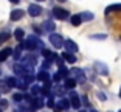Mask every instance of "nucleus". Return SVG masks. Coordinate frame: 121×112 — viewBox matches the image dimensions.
I'll use <instances>...</instances> for the list:
<instances>
[{"label":"nucleus","mask_w":121,"mask_h":112,"mask_svg":"<svg viewBox=\"0 0 121 112\" xmlns=\"http://www.w3.org/2000/svg\"><path fill=\"white\" fill-rule=\"evenodd\" d=\"M59 72H60V75H62V78H68V76H70V70L68 69H65V67H60L59 69Z\"/></svg>","instance_id":"cd10ccee"},{"label":"nucleus","mask_w":121,"mask_h":112,"mask_svg":"<svg viewBox=\"0 0 121 112\" xmlns=\"http://www.w3.org/2000/svg\"><path fill=\"white\" fill-rule=\"evenodd\" d=\"M28 14L31 16V17H37V16L42 14V8H40L39 5H30L28 6Z\"/></svg>","instance_id":"9d476101"},{"label":"nucleus","mask_w":121,"mask_h":112,"mask_svg":"<svg viewBox=\"0 0 121 112\" xmlns=\"http://www.w3.org/2000/svg\"><path fill=\"white\" fill-rule=\"evenodd\" d=\"M13 100H14V103H19V104H20L22 100H25V97H23L22 94H14L13 95Z\"/></svg>","instance_id":"a878e982"},{"label":"nucleus","mask_w":121,"mask_h":112,"mask_svg":"<svg viewBox=\"0 0 121 112\" xmlns=\"http://www.w3.org/2000/svg\"><path fill=\"white\" fill-rule=\"evenodd\" d=\"M60 80H62V75H60V72L54 73V76H53V81H56V83H57V81H60Z\"/></svg>","instance_id":"2f4dec72"},{"label":"nucleus","mask_w":121,"mask_h":112,"mask_svg":"<svg viewBox=\"0 0 121 112\" xmlns=\"http://www.w3.org/2000/svg\"><path fill=\"white\" fill-rule=\"evenodd\" d=\"M37 2H43V0H37Z\"/></svg>","instance_id":"58836bf2"},{"label":"nucleus","mask_w":121,"mask_h":112,"mask_svg":"<svg viewBox=\"0 0 121 112\" xmlns=\"http://www.w3.org/2000/svg\"><path fill=\"white\" fill-rule=\"evenodd\" d=\"M54 22L53 20H45L43 22V27H42V30L43 31H47V33H53L54 31Z\"/></svg>","instance_id":"f8f14e48"},{"label":"nucleus","mask_w":121,"mask_h":112,"mask_svg":"<svg viewBox=\"0 0 121 112\" xmlns=\"http://www.w3.org/2000/svg\"><path fill=\"white\" fill-rule=\"evenodd\" d=\"M118 112H121V111H118Z\"/></svg>","instance_id":"a19ab883"},{"label":"nucleus","mask_w":121,"mask_h":112,"mask_svg":"<svg viewBox=\"0 0 121 112\" xmlns=\"http://www.w3.org/2000/svg\"><path fill=\"white\" fill-rule=\"evenodd\" d=\"M23 14H25V13H23L22 9H14V11H11V16H9V19H11L13 22H16V20H20V19L23 17Z\"/></svg>","instance_id":"9b49d317"},{"label":"nucleus","mask_w":121,"mask_h":112,"mask_svg":"<svg viewBox=\"0 0 121 112\" xmlns=\"http://www.w3.org/2000/svg\"><path fill=\"white\" fill-rule=\"evenodd\" d=\"M43 104H45V103H43L42 97H34V100H33V106L36 108V111H37V109H42Z\"/></svg>","instance_id":"6ab92c4d"},{"label":"nucleus","mask_w":121,"mask_h":112,"mask_svg":"<svg viewBox=\"0 0 121 112\" xmlns=\"http://www.w3.org/2000/svg\"><path fill=\"white\" fill-rule=\"evenodd\" d=\"M5 81L9 87H17V78H14V76H8V78H5Z\"/></svg>","instance_id":"5701e85b"},{"label":"nucleus","mask_w":121,"mask_h":112,"mask_svg":"<svg viewBox=\"0 0 121 112\" xmlns=\"http://www.w3.org/2000/svg\"><path fill=\"white\" fill-rule=\"evenodd\" d=\"M106 34H92V36H90V39H98V40H104V39H106Z\"/></svg>","instance_id":"7c9ffc66"},{"label":"nucleus","mask_w":121,"mask_h":112,"mask_svg":"<svg viewBox=\"0 0 121 112\" xmlns=\"http://www.w3.org/2000/svg\"><path fill=\"white\" fill-rule=\"evenodd\" d=\"M25 48L28 51H33V50H37V48H43V42L39 39L37 36H33V34H30L28 37H26L25 40Z\"/></svg>","instance_id":"f257e3e1"},{"label":"nucleus","mask_w":121,"mask_h":112,"mask_svg":"<svg viewBox=\"0 0 121 112\" xmlns=\"http://www.w3.org/2000/svg\"><path fill=\"white\" fill-rule=\"evenodd\" d=\"M112 11H121V5H112V6H107L106 8V13H112Z\"/></svg>","instance_id":"393cba45"},{"label":"nucleus","mask_w":121,"mask_h":112,"mask_svg":"<svg viewBox=\"0 0 121 112\" xmlns=\"http://www.w3.org/2000/svg\"><path fill=\"white\" fill-rule=\"evenodd\" d=\"M0 108H2V109L8 108V101H6V100H0Z\"/></svg>","instance_id":"473e14b6"},{"label":"nucleus","mask_w":121,"mask_h":112,"mask_svg":"<svg viewBox=\"0 0 121 112\" xmlns=\"http://www.w3.org/2000/svg\"><path fill=\"white\" fill-rule=\"evenodd\" d=\"M50 42L53 44V47L54 48H60V47H64V37L60 36V34H57V33H50Z\"/></svg>","instance_id":"f03ea898"},{"label":"nucleus","mask_w":121,"mask_h":112,"mask_svg":"<svg viewBox=\"0 0 121 112\" xmlns=\"http://www.w3.org/2000/svg\"><path fill=\"white\" fill-rule=\"evenodd\" d=\"M62 58H64V61H68L70 64H75V62H76L75 53H68V51H64V53H62Z\"/></svg>","instance_id":"dca6fc26"},{"label":"nucleus","mask_w":121,"mask_h":112,"mask_svg":"<svg viewBox=\"0 0 121 112\" xmlns=\"http://www.w3.org/2000/svg\"><path fill=\"white\" fill-rule=\"evenodd\" d=\"M14 37H16L17 40H22L23 37H25V31H23V30H20V28L14 30Z\"/></svg>","instance_id":"b1692460"},{"label":"nucleus","mask_w":121,"mask_h":112,"mask_svg":"<svg viewBox=\"0 0 121 112\" xmlns=\"http://www.w3.org/2000/svg\"><path fill=\"white\" fill-rule=\"evenodd\" d=\"M36 62H37V59H36V56H33V54H26L25 58H22V64L25 65L30 72H33V67L36 65Z\"/></svg>","instance_id":"7ed1b4c3"},{"label":"nucleus","mask_w":121,"mask_h":112,"mask_svg":"<svg viewBox=\"0 0 121 112\" xmlns=\"http://www.w3.org/2000/svg\"><path fill=\"white\" fill-rule=\"evenodd\" d=\"M70 73H73V78H75L76 81H78L79 84H82L84 81H86V75H84V70L81 69H71Z\"/></svg>","instance_id":"423d86ee"},{"label":"nucleus","mask_w":121,"mask_h":112,"mask_svg":"<svg viewBox=\"0 0 121 112\" xmlns=\"http://www.w3.org/2000/svg\"><path fill=\"white\" fill-rule=\"evenodd\" d=\"M50 62H51V61H48V59H45V61H43V65H42L43 70H47L48 67H50Z\"/></svg>","instance_id":"72a5a7b5"},{"label":"nucleus","mask_w":121,"mask_h":112,"mask_svg":"<svg viewBox=\"0 0 121 112\" xmlns=\"http://www.w3.org/2000/svg\"><path fill=\"white\" fill-rule=\"evenodd\" d=\"M0 112H2V108H0Z\"/></svg>","instance_id":"ea45409f"},{"label":"nucleus","mask_w":121,"mask_h":112,"mask_svg":"<svg viewBox=\"0 0 121 112\" xmlns=\"http://www.w3.org/2000/svg\"><path fill=\"white\" fill-rule=\"evenodd\" d=\"M120 97H121V89H120Z\"/></svg>","instance_id":"4c0bfd02"},{"label":"nucleus","mask_w":121,"mask_h":112,"mask_svg":"<svg viewBox=\"0 0 121 112\" xmlns=\"http://www.w3.org/2000/svg\"><path fill=\"white\" fill-rule=\"evenodd\" d=\"M70 22H71V25H73V27H79V25H81V22H82L81 14H75V16H71V17H70Z\"/></svg>","instance_id":"412c9836"},{"label":"nucleus","mask_w":121,"mask_h":112,"mask_svg":"<svg viewBox=\"0 0 121 112\" xmlns=\"http://www.w3.org/2000/svg\"><path fill=\"white\" fill-rule=\"evenodd\" d=\"M81 17H82V20H93L95 16L92 13H81Z\"/></svg>","instance_id":"bb28decb"},{"label":"nucleus","mask_w":121,"mask_h":112,"mask_svg":"<svg viewBox=\"0 0 121 112\" xmlns=\"http://www.w3.org/2000/svg\"><path fill=\"white\" fill-rule=\"evenodd\" d=\"M9 89H11V87L8 86V83H6V81H3V83L0 81V90H3V92H8Z\"/></svg>","instance_id":"c756f323"},{"label":"nucleus","mask_w":121,"mask_h":112,"mask_svg":"<svg viewBox=\"0 0 121 112\" xmlns=\"http://www.w3.org/2000/svg\"><path fill=\"white\" fill-rule=\"evenodd\" d=\"M76 84H78V81H76L75 78H70V76H68V78H65V84H64V86L67 87L68 90H73V89L76 87Z\"/></svg>","instance_id":"ddd939ff"},{"label":"nucleus","mask_w":121,"mask_h":112,"mask_svg":"<svg viewBox=\"0 0 121 112\" xmlns=\"http://www.w3.org/2000/svg\"><path fill=\"white\" fill-rule=\"evenodd\" d=\"M42 56L45 59H48V61H53V59L57 58V54L54 53V51H50V50H45V48H42Z\"/></svg>","instance_id":"2eb2a0df"},{"label":"nucleus","mask_w":121,"mask_h":112,"mask_svg":"<svg viewBox=\"0 0 121 112\" xmlns=\"http://www.w3.org/2000/svg\"><path fill=\"white\" fill-rule=\"evenodd\" d=\"M65 89H67L65 86H59V84H56L54 89H53V94L59 95V97H64V95H65Z\"/></svg>","instance_id":"a211bd4d"},{"label":"nucleus","mask_w":121,"mask_h":112,"mask_svg":"<svg viewBox=\"0 0 121 112\" xmlns=\"http://www.w3.org/2000/svg\"><path fill=\"white\" fill-rule=\"evenodd\" d=\"M51 14H53L54 19H59V20L68 19V11H65L64 8H53L51 9Z\"/></svg>","instance_id":"20e7f679"},{"label":"nucleus","mask_w":121,"mask_h":112,"mask_svg":"<svg viewBox=\"0 0 121 112\" xmlns=\"http://www.w3.org/2000/svg\"><path fill=\"white\" fill-rule=\"evenodd\" d=\"M14 112H16V111H14ZM17 112H19V111H17Z\"/></svg>","instance_id":"79ce46f5"},{"label":"nucleus","mask_w":121,"mask_h":112,"mask_svg":"<svg viewBox=\"0 0 121 112\" xmlns=\"http://www.w3.org/2000/svg\"><path fill=\"white\" fill-rule=\"evenodd\" d=\"M9 39V34H8L6 31H3V33H0V45L5 42V40H8Z\"/></svg>","instance_id":"c85d7f7f"},{"label":"nucleus","mask_w":121,"mask_h":112,"mask_svg":"<svg viewBox=\"0 0 121 112\" xmlns=\"http://www.w3.org/2000/svg\"><path fill=\"white\" fill-rule=\"evenodd\" d=\"M98 98H99L101 101H106V95H104V94H101V92H98Z\"/></svg>","instance_id":"f704fd0d"},{"label":"nucleus","mask_w":121,"mask_h":112,"mask_svg":"<svg viewBox=\"0 0 121 112\" xmlns=\"http://www.w3.org/2000/svg\"><path fill=\"white\" fill-rule=\"evenodd\" d=\"M64 48H65V51H68V53H76V51L79 50L78 44L73 42L71 39H67V40L64 42Z\"/></svg>","instance_id":"0eeeda50"},{"label":"nucleus","mask_w":121,"mask_h":112,"mask_svg":"<svg viewBox=\"0 0 121 112\" xmlns=\"http://www.w3.org/2000/svg\"><path fill=\"white\" fill-rule=\"evenodd\" d=\"M39 81H43V83H47V81H50V73L47 72V70H40L39 73H37V76H36Z\"/></svg>","instance_id":"4468645a"},{"label":"nucleus","mask_w":121,"mask_h":112,"mask_svg":"<svg viewBox=\"0 0 121 112\" xmlns=\"http://www.w3.org/2000/svg\"><path fill=\"white\" fill-rule=\"evenodd\" d=\"M30 94H33L34 97H37V95H42V87L37 86V84H33L31 89H30Z\"/></svg>","instance_id":"4be33fe9"},{"label":"nucleus","mask_w":121,"mask_h":112,"mask_svg":"<svg viewBox=\"0 0 121 112\" xmlns=\"http://www.w3.org/2000/svg\"><path fill=\"white\" fill-rule=\"evenodd\" d=\"M9 2H13V3H17V2H20V0H9Z\"/></svg>","instance_id":"c9c22d12"},{"label":"nucleus","mask_w":121,"mask_h":112,"mask_svg":"<svg viewBox=\"0 0 121 112\" xmlns=\"http://www.w3.org/2000/svg\"><path fill=\"white\" fill-rule=\"evenodd\" d=\"M70 106H71L70 100H68V98H62V100H59V103L54 106V111H56V112H62V111L67 112V109L70 108Z\"/></svg>","instance_id":"39448f33"},{"label":"nucleus","mask_w":121,"mask_h":112,"mask_svg":"<svg viewBox=\"0 0 121 112\" xmlns=\"http://www.w3.org/2000/svg\"><path fill=\"white\" fill-rule=\"evenodd\" d=\"M11 54H13V48H3V50H0V62H3Z\"/></svg>","instance_id":"f3484780"},{"label":"nucleus","mask_w":121,"mask_h":112,"mask_svg":"<svg viewBox=\"0 0 121 112\" xmlns=\"http://www.w3.org/2000/svg\"><path fill=\"white\" fill-rule=\"evenodd\" d=\"M79 112H87V111H79Z\"/></svg>","instance_id":"e433bc0d"},{"label":"nucleus","mask_w":121,"mask_h":112,"mask_svg":"<svg viewBox=\"0 0 121 112\" xmlns=\"http://www.w3.org/2000/svg\"><path fill=\"white\" fill-rule=\"evenodd\" d=\"M70 101H71V108H75V109H79V108H81V98H79L78 94H76V92H73V90L70 92Z\"/></svg>","instance_id":"6e6552de"},{"label":"nucleus","mask_w":121,"mask_h":112,"mask_svg":"<svg viewBox=\"0 0 121 112\" xmlns=\"http://www.w3.org/2000/svg\"><path fill=\"white\" fill-rule=\"evenodd\" d=\"M93 67H95V70L99 73V75H103V76H107V75H109V69H107V65L103 64V62H95V65H93Z\"/></svg>","instance_id":"1a4fd4ad"},{"label":"nucleus","mask_w":121,"mask_h":112,"mask_svg":"<svg viewBox=\"0 0 121 112\" xmlns=\"http://www.w3.org/2000/svg\"><path fill=\"white\" fill-rule=\"evenodd\" d=\"M25 47V45H19V47H16V48H13V56H14V61L17 62L19 59H20V53H22V48Z\"/></svg>","instance_id":"aec40b11"}]
</instances>
